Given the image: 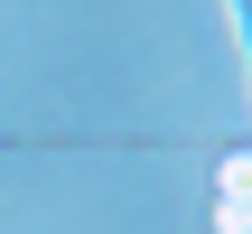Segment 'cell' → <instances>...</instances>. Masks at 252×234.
Masks as SVG:
<instances>
[{
	"mask_svg": "<svg viewBox=\"0 0 252 234\" xmlns=\"http://www.w3.org/2000/svg\"><path fill=\"white\" fill-rule=\"evenodd\" d=\"M215 197H252V150H224V169H215Z\"/></svg>",
	"mask_w": 252,
	"mask_h": 234,
	"instance_id": "1",
	"label": "cell"
},
{
	"mask_svg": "<svg viewBox=\"0 0 252 234\" xmlns=\"http://www.w3.org/2000/svg\"><path fill=\"white\" fill-rule=\"evenodd\" d=\"M215 234H252V197H215Z\"/></svg>",
	"mask_w": 252,
	"mask_h": 234,
	"instance_id": "2",
	"label": "cell"
}]
</instances>
